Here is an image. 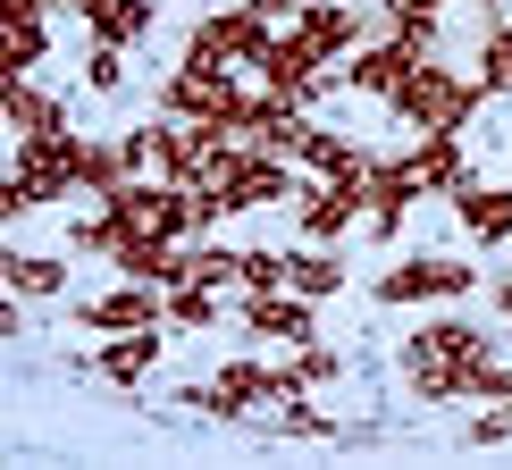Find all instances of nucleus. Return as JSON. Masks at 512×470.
I'll return each instance as SVG.
<instances>
[{
	"instance_id": "nucleus-19",
	"label": "nucleus",
	"mask_w": 512,
	"mask_h": 470,
	"mask_svg": "<svg viewBox=\"0 0 512 470\" xmlns=\"http://www.w3.org/2000/svg\"><path fill=\"white\" fill-rule=\"evenodd\" d=\"M68 286V269L42 261V252H9V294H59Z\"/></svg>"
},
{
	"instance_id": "nucleus-22",
	"label": "nucleus",
	"mask_w": 512,
	"mask_h": 470,
	"mask_svg": "<svg viewBox=\"0 0 512 470\" xmlns=\"http://www.w3.org/2000/svg\"><path fill=\"white\" fill-rule=\"evenodd\" d=\"M168 319H177V328H210V319H219V286H194V277H185V286L168 294Z\"/></svg>"
},
{
	"instance_id": "nucleus-25",
	"label": "nucleus",
	"mask_w": 512,
	"mask_h": 470,
	"mask_svg": "<svg viewBox=\"0 0 512 470\" xmlns=\"http://www.w3.org/2000/svg\"><path fill=\"white\" fill-rule=\"evenodd\" d=\"M84 76H93L101 93H118V84H126V51H118V42H93V59H84Z\"/></svg>"
},
{
	"instance_id": "nucleus-16",
	"label": "nucleus",
	"mask_w": 512,
	"mask_h": 470,
	"mask_svg": "<svg viewBox=\"0 0 512 470\" xmlns=\"http://www.w3.org/2000/svg\"><path fill=\"white\" fill-rule=\"evenodd\" d=\"M0 110H9V126H17V135H51V126H59V101H42L26 76H9V84H0Z\"/></svg>"
},
{
	"instance_id": "nucleus-8",
	"label": "nucleus",
	"mask_w": 512,
	"mask_h": 470,
	"mask_svg": "<svg viewBox=\"0 0 512 470\" xmlns=\"http://www.w3.org/2000/svg\"><path fill=\"white\" fill-rule=\"evenodd\" d=\"M244 328L252 336H277V345H311V294H294V286H277V294H252L244 303Z\"/></svg>"
},
{
	"instance_id": "nucleus-4",
	"label": "nucleus",
	"mask_w": 512,
	"mask_h": 470,
	"mask_svg": "<svg viewBox=\"0 0 512 470\" xmlns=\"http://www.w3.org/2000/svg\"><path fill=\"white\" fill-rule=\"evenodd\" d=\"M277 42L269 17H252V9H227V17H202L194 42H185V59H202V68H261V51Z\"/></svg>"
},
{
	"instance_id": "nucleus-26",
	"label": "nucleus",
	"mask_w": 512,
	"mask_h": 470,
	"mask_svg": "<svg viewBox=\"0 0 512 470\" xmlns=\"http://www.w3.org/2000/svg\"><path fill=\"white\" fill-rule=\"evenodd\" d=\"M277 429H286V437H336V420L328 412H303V403H277Z\"/></svg>"
},
{
	"instance_id": "nucleus-20",
	"label": "nucleus",
	"mask_w": 512,
	"mask_h": 470,
	"mask_svg": "<svg viewBox=\"0 0 512 470\" xmlns=\"http://www.w3.org/2000/svg\"><path fill=\"white\" fill-rule=\"evenodd\" d=\"M286 269H294V252H269V244L236 252V277H244L252 294H277V286H286Z\"/></svg>"
},
{
	"instance_id": "nucleus-5",
	"label": "nucleus",
	"mask_w": 512,
	"mask_h": 470,
	"mask_svg": "<svg viewBox=\"0 0 512 470\" xmlns=\"http://www.w3.org/2000/svg\"><path fill=\"white\" fill-rule=\"evenodd\" d=\"M479 269L471 261H437V252H420V261H395L378 277V303H454V294H471Z\"/></svg>"
},
{
	"instance_id": "nucleus-17",
	"label": "nucleus",
	"mask_w": 512,
	"mask_h": 470,
	"mask_svg": "<svg viewBox=\"0 0 512 470\" xmlns=\"http://www.w3.org/2000/svg\"><path fill=\"white\" fill-rule=\"evenodd\" d=\"M303 26L319 34V51H328V59H336V51H353V42H361V17L345 9V0H311V9H303Z\"/></svg>"
},
{
	"instance_id": "nucleus-18",
	"label": "nucleus",
	"mask_w": 512,
	"mask_h": 470,
	"mask_svg": "<svg viewBox=\"0 0 512 470\" xmlns=\"http://www.w3.org/2000/svg\"><path fill=\"white\" fill-rule=\"evenodd\" d=\"M286 286H294V294H311V303H319V294H336V286H345V261H336V252H294Z\"/></svg>"
},
{
	"instance_id": "nucleus-6",
	"label": "nucleus",
	"mask_w": 512,
	"mask_h": 470,
	"mask_svg": "<svg viewBox=\"0 0 512 470\" xmlns=\"http://www.w3.org/2000/svg\"><path fill=\"white\" fill-rule=\"evenodd\" d=\"M353 219H370V177H319L303 194V235H311V244L345 235Z\"/></svg>"
},
{
	"instance_id": "nucleus-24",
	"label": "nucleus",
	"mask_w": 512,
	"mask_h": 470,
	"mask_svg": "<svg viewBox=\"0 0 512 470\" xmlns=\"http://www.w3.org/2000/svg\"><path fill=\"white\" fill-rule=\"evenodd\" d=\"M336 378H345V361H336L328 345H303V361H294V387L311 395V387H336Z\"/></svg>"
},
{
	"instance_id": "nucleus-7",
	"label": "nucleus",
	"mask_w": 512,
	"mask_h": 470,
	"mask_svg": "<svg viewBox=\"0 0 512 470\" xmlns=\"http://www.w3.org/2000/svg\"><path fill=\"white\" fill-rule=\"evenodd\" d=\"M420 59H429L420 42L387 34V42H370V51H353V59H345V84H353V93H378V101H395V93H403V76H412Z\"/></svg>"
},
{
	"instance_id": "nucleus-10",
	"label": "nucleus",
	"mask_w": 512,
	"mask_h": 470,
	"mask_svg": "<svg viewBox=\"0 0 512 470\" xmlns=\"http://www.w3.org/2000/svg\"><path fill=\"white\" fill-rule=\"evenodd\" d=\"M412 202H420L412 168H403V160H378V168H370V235H395Z\"/></svg>"
},
{
	"instance_id": "nucleus-2",
	"label": "nucleus",
	"mask_w": 512,
	"mask_h": 470,
	"mask_svg": "<svg viewBox=\"0 0 512 470\" xmlns=\"http://www.w3.org/2000/svg\"><path fill=\"white\" fill-rule=\"evenodd\" d=\"M479 93H487L479 76H454L445 59H420V68L403 76V93H395V118L412 126V135H462V118L479 110Z\"/></svg>"
},
{
	"instance_id": "nucleus-23",
	"label": "nucleus",
	"mask_w": 512,
	"mask_h": 470,
	"mask_svg": "<svg viewBox=\"0 0 512 470\" xmlns=\"http://www.w3.org/2000/svg\"><path fill=\"white\" fill-rule=\"evenodd\" d=\"M185 277H194V286H227V277H236V252L194 244V252H185ZM185 277H177V286H185Z\"/></svg>"
},
{
	"instance_id": "nucleus-12",
	"label": "nucleus",
	"mask_w": 512,
	"mask_h": 470,
	"mask_svg": "<svg viewBox=\"0 0 512 470\" xmlns=\"http://www.w3.org/2000/svg\"><path fill=\"white\" fill-rule=\"evenodd\" d=\"M84 328H160V294L126 277V294H101V303H76Z\"/></svg>"
},
{
	"instance_id": "nucleus-15",
	"label": "nucleus",
	"mask_w": 512,
	"mask_h": 470,
	"mask_svg": "<svg viewBox=\"0 0 512 470\" xmlns=\"http://www.w3.org/2000/svg\"><path fill=\"white\" fill-rule=\"evenodd\" d=\"M42 59V9H0V68L26 76Z\"/></svg>"
},
{
	"instance_id": "nucleus-9",
	"label": "nucleus",
	"mask_w": 512,
	"mask_h": 470,
	"mask_svg": "<svg viewBox=\"0 0 512 470\" xmlns=\"http://www.w3.org/2000/svg\"><path fill=\"white\" fill-rule=\"evenodd\" d=\"M403 168H412L420 194H462V185H471V168H462V143H454V135H420L412 152H403Z\"/></svg>"
},
{
	"instance_id": "nucleus-27",
	"label": "nucleus",
	"mask_w": 512,
	"mask_h": 470,
	"mask_svg": "<svg viewBox=\"0 0 512 470\" xmlns=\"http://www.w3.org/2000/svg\"><path fill=\"white\" fill-rule=\"evenodd\" d=\"M496 311H504V319H512V277H496Z\"/></svg>"
},
{
	"instance_id": "nucleus-1",
	"label": "nucleus",
	"mask_w": 512,
	"mask_h": 470,
	"mask_svg": "<svg viewBox=\"0 0 512 470\" xmlns=\"http://www.w3.org/2000/svg\"><path fill=\"white\" fill-rule=\"evenodd\" d=\"M487 328L471 319H437V328H412V345H403V378H412V395H471V378L487 370Z\"/></svg>"
},
{
	"instance_id": "nucleus-11",
	"label": "nucleus",
	"mask_w": 512,
	"mask_h": 470,
	"mask_svg": "<svg viewBox=\"0 0 512 470\" xmlns=\"http://www.w3.org/2000/svg\"><path fill=\"white\" fill-rule=\"evenodd\" d=\"M454 219L479 235V244H504L512 235V185H462L454 194Z\"/></svg>"
},
{
	"instance_id": "nucleus-28",
	"label": "nucleus",
	"mask_w": 512,
	"mask_h": 470,
	"mask_svg": "<svg viewBox=\"0 0 512 470\" xmlns=\"http://www.w3.org/2000/svg\"><path fill=\"white\" fill-rule=\"evenodd\" d=\"M0 9H42V0H0Z\"/></svg>"
},
{
	"instance_id": "nucleus-21",
	"label": "nucleus",
	"mask_w": 512,
	"mask_h": 470,
	"mask_svg": "<svg viewBox=\"0 0 512 470\" xmlns=\"http://www.w3.org/2000/svg\"><path fill=\"white\" fill-rule=\"evenodd\" d=\"M479 84H487V93H512V26H487V42H479Z\"/></svg>"
},
{
	"instance_id": "nucleus-14",
	"label": "nucleus",
	"mask_w": 512,
	"mask_h": 470,
	"mask_svg": "<svg viewBox=\"0 0 512 470\" xmlns=\"http://www.w3.org/2000/svg\"><path fill=\"white\" fill-rule=\"evenodd\" d=\"M84 26H93V42H143L152 34V0H93V17H84Z\"/></svg>"
},
{
	"instance_id": "nucleus-3",
	"label": "nucleus",
	"mask_w": 512,
	"mask_h": 470,
	"mask_svg": "<svg viewBox=\"0 0 512 470\" xmlns=\"http://www.w3.org/2000/svg\"><path fill=\"white\" fill-rule=\"evenodd\" d=\"M76 152H84V135H68V126H51V135H26L17 143V168H9V210H42V202H59V194H76Z\"/></svg>"
},
{
	"instance_id": "nucleus-13",
	"label": "nucleus",
	"mask_w": 512,
	"mask_h": 470,
	"mask_svg": "<svg viewBox=\"0 0 512 470\" xmlns=\"http://www.w3.org/2000/svg\"><path fill=\"white\" fill-rule=\"evenodd\" d=\"M152 361H160V336H152V328H118V336H110V353H101L93 370L110 378V387H135Z\"/></svg>"
}]
</instances>
